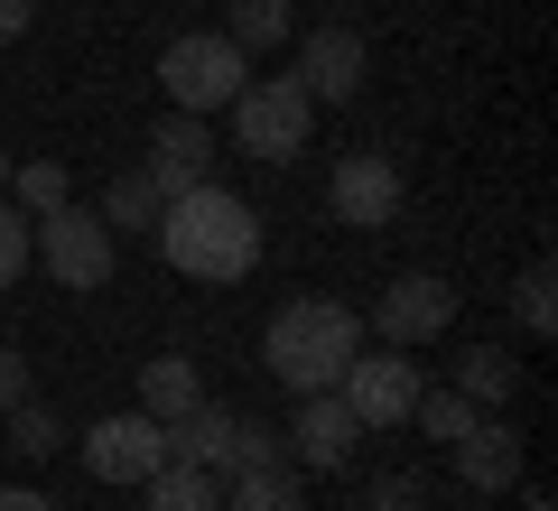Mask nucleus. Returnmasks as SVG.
I'll use <instances>...</instances> for the list:
<instances>
[{
	"mask_svg": "<svg viewBox=\"0 0 558 511\" xmlns=\"http://www.w3.org/2000/svg\"><path fill=\"white\" fill-rule=\"evenodd\" d=\"M475 418H484V410H475V400L457 391V381H447V391H418V410H410V428H428V437H438V447H457V437L475 428Z\"/></svg>",
	"mask_w": 558,
	"mask_h": 511,
	"instance_id": "4be33fe9",
	"label": "nucleus"
},
{
	"mask_svg": "<svg viewBox=\"0 0 558 511\" xmlns=\"http://www.w3.org/2000/svg\"><path fill=\"white\" fill-rule=\"evenodd\" d=\"M223 112H233V149L260 158V168H289L307 149V131H317V102H307L299 75H252Z\"/></svg>",
	"mask_w": 558,
	"mask_h": 511,
	"instance_id": "7ed1b4c3",
	"label": "nucleus"
},
{
	"mask_svg": "<svg viewBox=\"0 0 558 511\" xmlns=\"http://www.w3.org/2000/svg\"><path fill=\"white\" fill-rule=\"evenodd\" d=\"M28 20H38V0H0V47H20Z\"/></svg>",
	"mask_w": 558,
	"mask_h": 511,
	"instance_id": "c85d7f7f",
	"label": "nucleus"
},
{
	"mask_svg": "<svg viewBox=\"0 0 558 511\" xmlns=\"http://www.w3.org/2000/svg\"><path fill=\"white\" fill-rule=\"evenodd\" d=\"M457 391L475 400V410H512V391H521V363L502 354V344H465V354H457Z\"/></svg>",
	"mask_w": 558,
	"mask_h": 511,
	"instance_id": "dca6fc26",
	"label": "nucleus"
},
{
	"mask_svg": "<svg viewBox=\"0 0 558 511\" xmlns=\"http://www.w3.org/2000/svg\"><path fill=\"white\" fill-rule=\"evenodd\" d=\"M65 196H75V186H65V168H57V158H10V205H20L28 223H38V215H57Z\"/></svg>",
	"mask_w": 558,
	"mask_h": 511,
	"instance_id": "aec40b11",
	"label": "nucleus"
},
{
	"mask_svg": "<svg viewBox=\"0 0 558 511\" xmlns=\"http://www.w3.org/2000/svg\"><path fill=\"white\" fill-rule=\"evenodd\" d=\"M428 511H475V502H428Z\"/></svg>",
	"mask_w": 558,
	"mask_h": 511,
	"instance_id": "473e14b6",
	"label": "nucleus"
},
{
	"mask_svg": "<svg viewBox=\"0 0 558 511\" xmlns=\"http://www.w3.org/2000/svg\"><path fill=\"white\" fill-rule=\"evenodd\" d=\"M447 326H457V289H447L438 270H410V279H391V289L373 297V334L400 344V354H418V344L447 334Z\"/></svg>",
	"mask_w": 558,
	"mask_h": 511,
	"instance_id": "1a4fd4ad",
	"label": "nucleus"
},
{
	"mask_svg": "<svg viewBox=\"0 0 558 511\" xmlns=\"http://www.w3.org/2000/svg\"><path fill=\"white\" fill-rule=\"evenodd\" d=\"M140 492H149V511H223V484L205 465H159Z\"/></svg>",
	"mask_w": 558,
	"mask_h": 511,
	"instance_id": "6ab92c4d",
	"label": "nucleus"
},
{
	"mask_svg": "<svg viewBox=\"0 0 558 511\" xmlns=\"http://www.w3.org/2000/svg\"><path fill=\"white\" fill-rule=\"evenodd\" d=\"M196 400H205V373H196L186 354H159V363H140V410L159 418V428H168V418H186Z\"/></svg>",
	"mask_w": 558,
	"mask_h": 511,
	"instance_id": "2eb2a0df",
	"label": "nucleus"
},
{
	"mask_svg": "<svg viewBox=\"0 0 558 511\" xmlns=\"http://www.w3.org/2000/svg\"><path fill=\"white\" fill-rule=\"evenodd\" d=\"M260 465H289V455H279V428H260V418H233V447H223V474H260Z\"/></svg>",
	"mask_w": 558,
	"mask_h": 511,
	"instance_id": "393cba45",
	"label": "nucleus"
},
{
	"mask_svg": "<svg viewBox=\"0 0 558 511\" xmlns=\"http://www.w3.org/2000/svg\"><path fill=\"white\" fill-rule=\"evenodd\" d=\"M159 252H168L178 279H205V289L252 279V260H260V205L205 178V186H186V196L159 205Z\"/></svg>",
	"mask_w": 558,
	"mask_h": 511,
	"instance_id": "f257e3e1",
	"label": "nucleus"
},
{
	"mask_svg": "<svg viewBox=\"0 0 558 511\" xmlns=\"http://www.w3.org/2000/svg\"><path fill=\"white\" fill-rule=\"evenodd\" d=\"M512 511H558V502H549V492H521V502H512Z\"/></svg>",
	"mask_w": 558,
	"mask_h": 511,
	"instance_id": "7c9ffc66",
	"label": "nucleus"
},
{
	"mask_svg": "<svg viewBox=\"0 0 558 511\" xmlns=\"http://www.w3.org/2000/svg\"><path fill=\"white\" fill-rule=\"evenodd\" d=\"M20 400H28V354L0 344V410H20Z\"/></svg>",
	"mask_w": 558,
	"mask_h": 511,
	"instance_id": "cd10ccee",
	"label": "nucleus"
},
{
	"mask_svg": "<svg viewBox=\"0 0 558 511\" xmlns=\"http://www.w3.org/2000/svg\"><path fill=\"white\" fill-rule=\"evenodd\" d=\"M28 260H47V279H57V289H112V270H121V233L94 215V205L65 196L57 215L28 223Z\"/></svg>",
	"mask_w": 558,
	"mask_h": 511,
	"instance_id": "20e7f679",
	"label": "nucleus"
},
{
	"mask_svg": "<svg viewBox=\"0 0 558 511\" xmlns=\"http://www.w3.org/2000/svg\"><path fill=\"white\" fill-rule=\"evenodd\" d=\"M149 186L159 196H186V186H205L215 178V131H205V112H168L159 131H149Z\"/></svg>",
	"mask_w": 558,
	"mask_h": 511,
	"instance_id": "ddd939ff",
	"label": "nucleus"
},
{
	"mask_svg": "<svg viewBox=\"0 0 558 511\" xmlns=\"http://www.w3.org/2000/svg\"><path fill=\"white\" fill-rule=\"evenodd\" d=\"M512 316H521L531 334H549V326H558V279H549V260H531V270L512 279Z\"/></svg>",
	"mask_w": 558,
	"mask_h": 511,
	"instance_id": "b1692460",
	"label": "nucleus"
},
{
	"mask_svg": "<svg viewBox=\"0 0 558 511\" xmlns=\"http://www.w3.org/2000/svg\"><path fill=\"white\" fill-rule=\"evenodd\" d=\"M20 270H28V215L0 196V289H20Z\"/></svg>",
	"mask_w": 558,
	"mask_h": 511,
	"instance_id": "bb28decb",
	"label": "nucleus"
},
{
	"mask_svg": "<svg viewBox=\"0 0 558 511\" xmlns=\"http://www.w3.org/2000/svg\"><path fill=\"white\" fill-rule=\"evenodd\" d=\"M84 474H94V484H149V474L168 465V428L149 410H112V418H94V428H84Z\"/></svg>",
	"mask_w": 558,
	"mask_h": 511,
	"instance_id": "0eeeda50",
	"label": "nucleus"
},
{
	"mask_svg": "<svg viewBox=\"0 0 558 511\" xmlns=\"http://www.w3.org/2000/svg\"><path fill=\"white\" fill-rule=\"evenodd\" d=\"M354 410H344V391H307L299 400V418H289V465H307V474H336V465H354Z\"/></svg>",
	"mask_w": 558,
	"mask_h": 511,
	"instance_id": "f8f14e48",
	"label": "nucleus"
},
{
	"mask_svg": "<svg viewBox=\"0 0 558 511\" xmlns=\"http://www.w3.org/2000/svg\"><path fill=\"white\" fill-rule=\"evenodd\" d=\"M326 205H336V223H354V233H391L400 205H410V178H400L381 149H354V158H336Z\"/></svg>",
	"mask_w": 558,
	"mask_h": 511,
	"instance_id": "6e6552de",
	"label": "nucleus"
},
{
	"mask_svg": "<svg viewBox=\"0 0 558 511\" xmlns=\"http://www.w3.org/2000/svg\"><path fill=\"white\" fill-rule=\"evenodd\" d=\"M344 410H354V428H410V410H418V363L400 354V344H363L354 363H344Z\"/></svg>",
	"mask_w": 558,
	"mask_h": 511,
	"instance_id": "423d86ee",
	"label": "nucleus"
},
{
	"mask_svg": "<svg viewBox=\"0 0 558 511\" xmlns=\"http://www.w3.org/2000/svg\"><path fill=\"white\" fill-rule=\"evenodd\" d=\"M223 447H233V410H215V400H196L186 418H168V465L223 474Z\"/></svg>",
	"mask_w": 558,
	"mask_h": 511,
	"instance_id": "4468645a",
	"label": "nucleus"
},
{
	"mask_svg": "<svg viewBox=\"0 0 558 511\" xmlns=\"http://www.w3.org/2000/svg\"><path fill=\"white\" fill-rule=\"evenodd\" d=\"M0 418H10V455H57V447H65V428H57V410H47L38 391H28L20 410H0Z\"/></svg>",
	"mask_w": 558,
	"mask_h": 511,
	"instance_id": "5701e85b",
	"label": "nucleus"
},
{
	"mask_svg": "<svg viewBox=\"0 0 558 511\" xmlns=\"http://www.w3.org/2000/svg\"><path fill=\"white\" fill-rule=\"evenodd\" d=\"M289 28H299V20H289V0H233V20H223V38H233L242 57H270V47L289 38Z\"/></svg>",
	"mask_w": 558,
	"mask_h": 511,
	"instance_id": "412c9836",
	"label": "nucleus"
},
{
	"mask_svg": "<svg viewBox=\"0 0 558 511\" xmlns=\"http://www.w3.org/2000/svg\"><path fill=\"white\" fill-rule=\"evenodd\" d=\"M354 354H363V316L344 307V297H289V307L270 316V334H260V363H270V381L289 400L336 391Z\"/></svg>",
	"mask_w": 558,
	"mask_h": 511,
	"instance_id": "f03ea898",
	"label": "nucleus"
},
{
	"mask_svg": "<svg viewBox=\"0 0 558 511\" xmlns=\"http://www.w3.org/2000/svg\"><path fill=\"white\" fill-rule=\"evenodd\" d=\"M252 84V57H242L233 38H205V28H186V38H168V57H159V94L178 102V112H223V102Z\"/></svg>",
	"mask_w": 558,
	"mask_h": 511,
	"instance_id": "39448f33",
	"label": "nucleus"
},
{
	"mask_svg": "<svg viewBox=\"0 0 558 511\" xmlns=\"http://www.w3.org/2000/svg\"><path fill=\"white\" fill-rule=\"evenodd\" d=\"M223 511H307V484H299V465H260V474H233Z\"/></svg>",
	"mask_w": 558,
	"mask_h": 511,
	"instance_id": "a211bd4d",
	"label": "nucleus"
},
{
	"mask_svg": "<svg viewBox=\"0 0 558 511\" xmlns=\"http://www.w3.org/2000/svg\"><path fill=\"white\" fill-rule=\"evenodd\" d=\"M0 511H57L47 492H28V484H0Z\"/></svg>",
	"mask_w": 558,
	"mask_h": 511,
	"instance_id": "c756f323",
	"label": "nucleus"
},
{
	"mask_svg": "<svg viewBox=\"0 0 558 511\" xmlns=\"http://www.w3.org/2000/svg\"><path fill=\"white\" fill-rule=\"evenodd\" d=\"M159 186H149V168H121V178L112 186H102V205H94V215L102 223H112V233H159Z\"/></svg>",
	"mask_w": 558,
	"mask_h": 511,
	"instance_id": "f3484780",
	"label": "nucleus"
},
{
	"mask_svg": "<svg viewBox=\"0 0 558 511\" xmlns=\"http://www.w3.org/2000/svg\"><path fill=\"white\" fill-rule=\"evenodd\" d=\"M363 511H428V484L418 474H373L363 484Z\"/></svg>",
	"mask_w": 558,
	"mask_h": 511,
	"instance_id": "a878e982",
	"label": "nucleus"
},
{
	"mask_svg": "<svg viewBox=\"0 0 558 511\" xmlns=\"http://www.w3.org/2000/svg\"><path fill=\"white\" fill-rule=\"evenodd\" d=\"M0 196H10V149H0Z\"/></svg>",
	"mask_w": 558,
	"mask_h": 511,
	"instance_id": "2f4dec72",
	"label": "nucleus"
},
{
	"mask_svg": "<svg viewBox=\"0 0 558 511\" xmlns=\"http://www.w3.org/2000/svg\"><path fill=\"white\" fill-rule=\"evenodd\" d=\"M289 75L307 84V102H354L363 84H373V47H363L354 28H307Z\"/></svg>",
	"mask_w": 558,
	"mask_h": 511,
	"instance_id": "9b49d317",
	"label": "nucleus"
},
{
	"mask_svg": "<svg viewBox=\"0 0 558 511\" xmlns=\"http://www.w3.org/2000/svg\"><path fill=\"white\" fill-rule=\"evenodd\" d=\"M447 465H457V484H465V492H512V484H521V465H531V437H521L502 410H484L475 428L447 447Z\"/></svg>",
	"mask_w": 558,
	"mask_h": 511,
	"instance_id": "9d476101",
	"label": "nucleus"
}]
</instances>
